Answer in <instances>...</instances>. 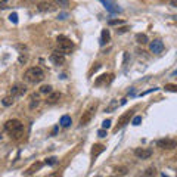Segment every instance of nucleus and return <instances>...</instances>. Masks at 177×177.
I'll use <instances>...</instances> for the list:
<instances>
[{"label": "nucleus", "mask_w": 177, "mask_h": 177, "mask_svg": "<svg viewBox=\"0 0 177 177\" xmlns=\"http://www.w3.org/2000/svg\"><path fill=\"white\" fill-rule=\"evenodd\" d=\"M24 78L27 80L28 83L37 84V83H40V81H43L44 80V71L40 68V66H31V68H28L27 71H25Z\"/></svg>", "instance_id": "obj_1"}, {"label": "nucleus", "mask_w": 177, "mask_h": 177, "mask_svg": "<svg viewBox=\"0 0 177 177\" xmlns=\"http://www.w3.org/2000/svg\"><path fill=\"white\" fill-rule=\"evenodd\" d=\"M5 130L11 134L12 137L19 139L22 136V133H24V126H22V122L19 120H9V121L5 122Z\"/></svg>", "instance_id": "obj_2"}, {"label": "nucleus", "mask_w": 177, "mask_h": 177, "mask_svg": "<svg viewBox=\"0 0 177 177\" xmlns=\"http://www.w3.org/2000/svg\"><path fill=\"white\" fill-rule=\"evenodd\" d=\"M72 49H74V43L68 37H64V36L58 37V52L66 55V53H71Z\"/></svg>", "instance_id": "obj_3"}, {"label": "nucleus", "mask_w": 177, "mask_h": 177, "mask_svg": "<svg viewBox=\"0 0 177 177\" xmlns=\"http://www.w3.org/2000/svg\"><path fill=\"white\" fill-rule=\"evenodd\" d=\"M96 109H98V103H93V105L88 106L87 109H86V112H83V115L80 118V126H87L88 122L92 121Z\"/></svg>", "instance_id": "obj_4"}, {"label": "nucleus", "mask_w": 177, "mask_h": 177, "mask_svg": "<svg viewBox=\"0 0 177 177\" xmlns=\"http://www.w3.org/2000/svg\"><path fill=\"white\" fill-rule=\"evenodd\" d=\"M156 148L160 149H164V151H171V149H176L177 148V140L174 139H160L156 140Z\"/></svg>", "instance_id": "obj_5"}, {"label": "nucleus", "mask_w": 177, "mask_h": 177, "mask_svg": "<svg viewBox=\"0 0 177 177\" xmlns=\"http://www.w3.org/2000/svg\"><path fill=\"white\" fill-rule=\"evenodd\" d=\"M133 115H134V111H127V112H124L120 118H118V122H117V127H115V132H118L120 128H122L124 126H127L128 122H130V120L133 118Z\"/></svg>", "instance_id": "obj_6"}, {"label": "nucleus", "mask_w": 177, "mask_h": 177, "mask_svg": "<svg viewBox=\"0 0 177 177\" xmlns=\"http://www.w3.org/2000/svg\"><path fill=\"white\" fill-rule=\"evenodd\" d=\"M50 62L53 64V65H64L65 64V55L64 53H61V52H53L52 55H50Z\"/></svg>", "instance_id": "obj_7"}, {"label": "nucleus", "mask_w": 177, "mask_h": 177, "mask_svg": "<svg viewBox=\"0 0 177 177\" xmlns=\"http://www.w3.org/2000/svg\"><path fill=\"white\" fill-rule=\"evenodd\" d=\"M25 93H27V87L22 86V84H15L11 88V96H13V98H21Z\"/></svg>", "instance_id": "obj_8"}, {"label": "nucleus", "mask_w": 177, "mask_h": 177, "mask_svg": "<svg viewBox=\"0 0 177 177\" xmlns=\"http://www.w3.org/2000/svg\"><path fill=\"white\" fill-rule=\"evenodd\" d=\"M134 155L137 156L139 160H148L152 156V151L146 149V148H136L134 149Z\"/></svg>", "instance_id": "obj_9"}, {"label": "nucleus", "mask_w": 177, "mask_h": 177, "mask_svg": "<svg viewBox=\"0 0 177 177\" xmlns=\"http://www.w3.org/2000/svg\"><path fill=\"white\" fill-rule=\"evenodd\" d=\"M112 78H114L112 74H102L100 77H98L94 80V86H105V84L112 81Z\"/></svg>", "instance_id": "obj_10"}, {"label": "nucleus", "mask_w": 177, "mask_h": 177, "mask_svg": "<svg viewBox=\"0 0 177 177\" xmlns=\"http://www.w3.org/2000/svg\"><path fill=\"white\" fill-rule=\"evenodd\" d=\"M149 49H151V52H152V53L158 55V53H161V52L164 50V43H162L161 40H154V41H151Z\"/></svg>", "instance_id": "obj_11"}, {"label": "nucleus", "mask_w": 177, "mask_h": 177, "mask_svg": "<svg viewBox=\"0 0 177 177\" xmlns=\"http://www.w3.org/2000/svg\"><path fill=\"white\" fill-rule=\"evenodd\" d=\"M37 9H39L40 12H55L56 6L53 5V3H49V2L46 0V2H43V3L37 5Z\"/></svg>", "instance_id": "obj_12"}, {"label": "nucleus", "mask_w": 177, "mask_h": 177, "mask_svg": "<svg viewBox=\"0 0 177 177\" xmlns=\"http://www.w3.org/2000/svg\"><path fill=\"white\" fill-rule=\"evenodd\" d=\"M59 99H61V93L52 92V93H49V96L46 98V103H47V105H55V103L59 102Z\"/></svg>", "instance_id": "obj_13"}, {"label": "nucleus", "mask_w": 177, "mask_h": 177, "mask_svg": "<svg viewBox=\"0 0 177 177\" xmlns=\"http://www.w3.org/2000/svg\"><path fill=\"white\" fill-rule=\"evenodd\" d=\"M105 151V146L103 145H100V143H96V145H93V149H92V158H98L102 152Z\"/></svg>", "instance_id": "obj_14"}, {"label": "nucleus", "mask_w": 177, "mask_h": 177, "mask_svg": "<svg viewBox=\"0 0 177 177\" xmlns=\"http://www.w3.org/2000/svg\"><path fill=\"white\" fill-rule=\"evenodd\" d=\"M109 40H111L109 30H102V36H100V46H105Z\"/></svg>", "instance_id": "obj_15"}, {"label": "nucleus", "mask_w": 177, "mask_h": 177, "mask_svg": "<svg viewBox=\"0 0 177 177\" xmlns=\"http://www.w3.org/2000/svg\"><path fill=\"white\" fill-rule=\"evenodd\" d=\"M39 105H40V98L37 94H31V98H30V109H36Z\"/></svg>", "instance_id": "obj_16"}, {"label": "nucleus", "mask_w": 177, "mask_h": 177, "mask_svg": "<svg viewBox=\"0 0 177 177\" xmlns=\"http://www.w3.org/2000/svg\"><path fill=\"white\" fill-rule=\"evenodd\" d=\"M41 165H43L41 162H34L33 165H31V167H30V168L27 170V171H25V174H27V176H30V174H33V173H36L37 170H40V168H41Z\"/></svg>", "instance_id": "obj_17"}, {"label": "nucleus", "mask_w": 177, "mask_h": 177, "mask_svg": "<svg viewBox=\"0 0 177 177\" xmlns=\"http://www.w3.org/2000/svg\"><path fill=\"white\" fill-rule=\"evenodd\" d=\"M136 41H137L139 44H146L148 41H149V39H148V36H146V34L139 33V34H136Z\"/></svg>", "instance_id": "obj_18"}, {"label": "nucleus", "mask_w": 177, "mask_h": 177, "mask_svg": "<svg viewBox=\"0 0 177 177\" xmlns=\"http://www.w3.org/2000/svg\"><path fill=\"white\" fill-rule=\"evenodd\" d=\"M71 117H68V115H64L61 117V120H59V124H61L62 127H69L71 126Z\"/></svg>", "instance_id": "obj_19"}, {"label": "nucleus", "mask_w": 177, "mask_h": 177, "mask_svg": "<svg viewBox=\"0 0 177 177\" xmlns=\"http://www.w3.org/2000/svg\"><path fill=\"white\" fill-rule=\"evenodd\" d=\"M102 3H103V5H105V7H106V9H108V11H109V12H112V13H114V12H118V11H120L118 7H114V6H115V5H112L111 2H106V0H102Z\"/></svg>", "instance_id": "obj_20"}, {"label": "nucleus", "mask_w": 177, "mask_h": 177, "mask_svg": "<svg viewBox=\"0 0 177 177\" xmlns=\"http://www.w3.org/2000/svg\"><path fill=\"white\" fill-rule=\"evenodd\" d=\"M13 99H15V98L11 96V94H9V96H5V98L2 99V103H3L5 106H11L12 103H13Z\"/></svg>", "instance_id": "obj_21"}, {"label": "nucleus", "mask_w": 177, "mask_h": 177, "mask_svg": "<svg viewBox=\"0 0 177 177\" xmlns=\"http://www.w3.org/2000/svg\"><path fill=\"white\" fill-rule=\"evenodd\" d=\"M52 92H53V88H52V86H49V84L40 87V93H43V94H49V93H52Z\"/></svg>", "instance_id": "obj_22"}, {"label": "nucleus", "mask_w": 177, "mask_h": 177, "mask_svg": "<svg viewBox=\"0 0 177 177\" xmlns=\"http://www.w3.org/2000/svg\"><path fill=\"white\" fill-rule=\"evenodd\" d=\"M128 170L126 168V167H117L115 168V174H118V176H127Z\"/></svg>", "instance_id": "obj_23"}, {"label": "nucleus", "mask_w": 177, "mask_h": 177, "mask_svg": "<svg viewBox=\"0 0 177 177\" xmlns=\"http://www.w3.org/2000/svg\"><path fill=\"white\" fill-rule=\"evenodd\" d=\"M156 174V170H155V167H149V168H146L143 173V176H155Z\"/></svg>", "instance_id": "obj_24"}, {"label": "nucleus", "mask_w": 177, "mask_h": 177, "mask_svg": "<svg viewBox=\"0 0 177 177\" xmlns=\"http://www.w3.org/2000/svg\"><path fill=\"white\" fill-rule=\"evenodd\" d=\"M167 92H173V93H177V84H165L164 87Z\"/></svg>", "instance_id": "obj_25"}, {"label": "nucleus", "mask_w": 177, "mask_h": 177, "mask_svg": "<svg viewBox=\"0 0 177 177\" xmlns=\"http://www.w3.org/2000/svg\"><path fill=\"white\" fill-rule=\"evenodd\" d=\"M56 162H58V158H56V156H50V158H46V164H47V165H55Z\"/></svg>", "instance_id": "obj_26"}, {"label": "nucleus", "mask_w": 177, "mask_h": 177, "mask_svg": "<svg viewBox=\"0 0 177 177\" xmlns=\"http://www.w3.org/2000/svg\"><path fill=\"white\" fill-rule=\"evenodd\" d=\"M56 3L61 7H68L69 6V0H56Z\"/></svg>", "instance_id": "obj_27"}, {"label": "nucleus", "mask_w": 177, "mask_h": 177, "mask_svg": "<svg viewBox=\"0 0 177 177\" xmlns=\"http://www.w3.org/2000/svg\"><path fill=\"white\" fill-rule=\"evenodd\" d=\"M19 64H27V61H28V55L27 53H24V55H19Z\"/></svg>", "instance_id": "obj_28"}, {"label": "nucleus", "mask_w": 177, "mask_h": 177, "mask_svg": "<svg viewBox=\"0 0 177 177\" xmlns=\"http://www.w3.org/2000/svg\"><path fill=\"white\" fill-rule=\"evenodd\" d=\"M140 122H142V117H134L133 118V121H132V124L133 126H140Z\"/></svg>", "instance_id": "obj_29"}, {"label": "nucleus", "mask_w": 177, "mask_h": 177, "mask_svg": "<svg viewBox=\"0 0 177 177\" xmlns=\"http://www.w3.org/2000/svg\"><path fill=\"white\" fill-rule=\"evenodd\" d=\"M108 24L109 25H121V24H124V21H121V19H111Z\"/></svg>", "instance_id": "obj_30"}, {"label": "nucleus", "mask_w": 177, "mask_h": 177, "mask_svg": "<svg viewBox=\"0 0 177 177\" xmlns=\"http://www.w3.org/2000/svg\"><path fill=\"white\" fill-rule=\"evenodd\" d=\"M9 19H11L13 24H17V22H18V15L13 12V13H11V15H9Z\"/></svg>", "instance_id": "obj_31"}, {"label": "nucleus", "mask_w": 177, "mask_h": 177, "mask_svg": "<svg viewBox=\"0 0 177 177\" xmlns=\"http://www.w3.org/2000/svg\"><path fill=\"white\" fill-rule=\"evenodd\" d=\"M109 127H111V120H105V121L102 122V128H106V130H108Z\"/></svg>", "instance_id": "obj_32"}, {"label": "nucleus", "mask_w": 177, "mask_h": 177, "mask_svg": "<svg viewBox=\"0 0 177 177\" xmlns=\"http://www.w3.org/2000/svg\"><path fill=\"white\" fill-rule=\"evenodd\" d=\"M98 136H99V137H106V128L99 130V132H98Z\"/></svg>", "instance_id": "obj_33"}, {"label": "nucleus", "mask_w": 177, "mask_h": 177, "mask_svg": "<svg viewBox=\"0 0 177 177\" xmlns=\"http://www.w3.org/2000/svg\"><path fill=\"white\" fill-rule=\"evenodd\" d=\"M128 28L127 27H122V28H120V30H117V34H122V33H126Z\"/></svg>", "instance_id": "obj_34"}, {"label": "nucleus", "mask_w": 177, "mask_h": 177, "mask_svg": "<svg viewBox=\"0 0 177 177\" xmlns=\"http://www.w3.org/2000/svg\"><path fill=\"white\" fill-rule=\"evenodd\" d=\"M115 106H117V102H112V103L109 105V108H106V111H112L114 108H115Z\"/></svg>", "instance_id": "obj_35"}, {"label": "nucleus", "mask_w": 177, "mask_h": 177, "mask_svg": "<svg viewBox=\"0 0 177 177\" xmlns=\"http://www.w3.org/2000/svg\"><path fill=\"white\" fill-rule=\"evenodd\" d=\"M99 68H100V64H96V66H93V68L90 69V74H92V72H93V71H98Z\"/></svg>", "instance_id": "obj_36"}, {"label": "nucleus", "mask_w": 177, "mask_h": 177, "mask_svg": "<svg viewBox=\"0 0 177 177\" xmlns=\"http://www.w3.org/2000/svg\"><path fill=\"white\" fill-rule=\"evenodd\" d=\"M170 3H171V6L177 7V0H170Z\"/></svg>", "instance_id": "obj_37"}, {"label": "nucleus", "mask_w": 177, "mask_h": 177, "mask_svg": "<svg viewBox=\"0 0 177 177\" xmlns=\"http://www.w3.org/2000/svg\"><path fill=\"white\" fill-rule=\"evenodd\" d=\"M66 18V13H62V15H59V19H65Z\"/></svg>", "instance_id": "obj_38"}, {"label": "nucleus", "mask_w": 177, "mask_h": 177, "mask_svg": "<svg viewBox=\"0 0 177 177\" xmlns=\"http://www.w3.org/2000/svg\"><path fill=\"white\" fill-rule=\"evenodd\" d=\"M173 75H177V71H174V72H173Z\"/></svg>", "instance_id": "obj_39"}, {"label": "nucleus", "mask_w": 177, "mask_h": 177, "mask_svg": "<svg viewBox=\"0 0 177 177\" xmlns=\"http://www.w3.org/2000/svg\"><path fill=\"white\" fill-rule=\"evenodd\" d=\"M176 174H177V171H176Z\"/></svg>", "instance_id": "obj_40"}]
</instances>
